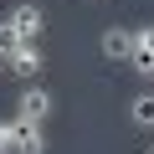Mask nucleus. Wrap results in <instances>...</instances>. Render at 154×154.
<instances>
[{
	"instance_id": "obj_1",
	"label": "nucleus",
	"mask_w": 154,
	"mask_h": 154,
	"mask_svg": "<svg viewBox=\"0 0 154 154\" xmlns=\"http://www.w3.org/2000/svg\"><path fill=\"white\" fill-rule=\"evenodd\" d=\"M11 144H16V154H46V123L11 118Z\"/></svg>"
},
{
	"instance_id": "obj_2",
	"label": "nucleus",
	"mask_w": 154,
	"mask_h": 154,
	"mask_svg": "<svg viewBox=\"0 0 154 154\" xmlns=\"http://www.w3.org/2000/svg\"><path fill=\"white\" fill-rule=\"evenodd\" d=\"M134 41H139V31L108 26V31H103V57H108V62H134Z\"/></svg>"
},
{
	"instance_id": "obj_3",
	"label": "nucleus",
	"mask_w": 154,
	"mask_h": 154,
	"mask_svg": "<svg viewBox=\"0 0 154 154\" xmlns=\"http://www.w3.org/2000/svg\"><path fill=\"white\" fill-rule=\"evenodd\" d=\"M16 118H31V123H46V118H51V93L31 82V88L21 93V103H16Z\"/></svg>"
},
{
	"instance_id": "obj_4",
	"label": "nucleus",
	"mask_w": 154,
	"mask_h": 154,
	"mask_svg": "<svg viewBox=\"0 0 154 154\" xmlns=\"http://www.w3.org/2000/svg\"><path fill=\"white\" fill-rule=\"evenodd\" d=\"M41 72V46L36 41H26V46H16L11 51V77H21V82L31 88V77Z\"/></svg>"
},
{
	"instance_id": "obj_5",
	"label": "nucleus",
	"mask_w": 154,
	"mask_h": 154,
	"mask_svg": "<svg viewBox=\"0 0 154 154\" xmlns=\"http://www.w3.org/2000/svg\"><path fill=\"white\" fill-rule=\"evenodd\" d=\"M144 82H154V26H139V41H134V62H128Z\"/></svg>"
},
{
	"instance_id": "obj_6",
	"label": "nucleus",
	"mask_w": 154,
	"mask_h": 154,
	"mask_svg": "<svg viewBox=\"0 0 154 154\" xmlns=\"http://www.w3.org/2000/svg\"><path fill=\"white\" fill-rule=\"evenodd\" d=\"M128 123L134 128H154V93H134L128 98Z\"/></svg>"
},
{
	"instance_id": "obj_7",
	"label": "nucleus",
	"mask_w": 154,
	"mask_h": 154,
	"mask_svg": "<svg viewBox=\"0 0 154 154\" xmlns=\"http://www.w3.org/2000/svg\"><path fill=\"white\" fill-rule=\"evenodd\" d=\"M0 154H16V144H11V118H0Z\"/></svg>"
},
{
	"instance_id": "obj_8",
	"label": "nucleus",
	"mask_w": 154,
	"mask_h": 154,
	"mask_svg": "<svg viewBox=\"0 0 154 154\" xmlns=\"http://www.w3.org/2000/svg\"><path fill=\"white\" fill-rule=\"evenodd\" d=\"M0 72H11V51L5 46H0Z\"/></svg>"
},
{
	"instance_id": "obj_9",
	"label": "nucleus",
	"mask_w": 154,
	"mask_h": 154,
	"mask_svg": "<svg viewBox=\"0 0 154 154\" xmlns=\"http://www.w3.org/2000/svg\"><path fill=\"white\" fill-rule=\"evenodd\" d=\"M149 154H154V149H149Z\"/></svg>"
}]
</instances>
